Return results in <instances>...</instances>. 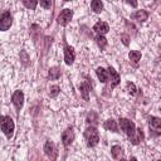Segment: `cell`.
<instances>
[{"label": "cell", "instance_id": "d4e9b609", "mask_svg": "<svg viewBox=\"0 0 161 161\" xmlns=\"http://www.w3.org/2000/svg\"><path fill=\"white\" fill-rule=\"evenodd\" d=\"M59 91H60V88H59L58 86H52V87L49 88V94H50V97H55V96H58Z\"/></svg>", "mask_w": 161, "mask_h": 161}, {"label": "cell", "instance_id": "8fae6325", "mask_svg": "<svg viewBox=\"0 0 161 161\" xmlns=\"http://www.w3.org/2000/svg\"><path fill=\"white\" fill-rule=\"evenodd\" d=\"M93 30H94L97 34H99V35H104V34H107V33H108L109 26H108V24H107V23H104V21H98V23H96V24H94Z\"/></svg>", "mask_w": 161, "mask_h": 161}, {"label": "cell", "instance_id": "44dd1931", "mask_svg": "<svg viewBox=\"0 0 161 161\" xmlns=\"http://www.w3.org/2000/svg\"><path fill=\"white\" fill-rule=\"evenodd\" d=\"M128 57H130V59H131L132 62L137 63V62L141 59V53H140L138 50H131L130 54H128Z\"/></svg>", "mask_w": 161, "mask_h": 161}, {"label": "cell", "instance_id": "ac0fdd59", "mask_svg": "<svg viewBox=\"0 0 161 161\" xmlns=\"http://www.w3.org/2000/svg\"><path fill=\"white\" fill-rule=\"evenodd\" d=\"M103 126H104L106 130L112 131V132H117V130H118V126H117V123H116L114 119H107Z\"/></svg>", "mask_w": 161, "mask_h": 161}, {"label": "cell", "instance_id": "ffe728a7", "mask_svg": "<svg viewBox=\"0 0 161 161\" xmlns=\"http://www.w3.org/2000/svg\"><path fill=\"white\" fill-rule=\"evenodd\" d=\"M91 8L94 13H101L103 10V4L101 0H92L91 3Z\"/></svg>", "mask_w": 161, "mask_h": 161}, {"label": "cell", "instance_id": "603a6c76", "mask_svg": "<svg viewBox=\"0 0 161 161\" xmlns=\"http://www.w3.org/2000/svg\"><path fill=\"white\" fill-rule=\"evenodd\" d=\"M96 40H97V44L99 45V48L101 49H104L106 48V45H107V40H106V38L103 36V35H97V38H96Z\"/></svg>", "mask_w": 161, "mask_h": 161}, {"label": "cell", "instance_id": "9a60e30c", "mask_svg": "<svg viewBox=\"0 0 161 161\" xmlns=\"http://www.w3.org/2000/svg\"><path fill=\"white\" fill-rule=\"evenodd\" d=\"M142 140H143V132H142V130H141V128H136V132L133 133V136L130 137V141H131L133 145H137V143H140Z\"/></svg>", "mask_w": 161, "mask_h": 161}, {"label": "cell", "instance_id": "ba28073f", "mask_svg": "<svg viewBox=\"0 0 161 161\" xmlns=\"http://www.w3.org/2000/svg\"><path fill=\"white\" fill-rule=\"evenodd\" d=\"M74 59H75L74 49L72 47H69L68 44H64V62H65V64H68V65L73 64Z\"/></svg>", "mask_w": 161, "mask_h": 161}, {"label": "cell", "instance_id": "30bf717a", "mask_svg": "<svg viewBox=\"0 0 161 161\" xmlns=\"http://www.w3.org/2000/svg\"><path fill=\"white\" fill-rule=\"evenodd\" d=\"M44 152H45V155H47L48 157H50V158H55L58 152H57V147H55L54 142H52V141H47L45 145H44Z\"/></svg>", "mask_w": 161, "mask_h": 161}, {"label": "cell", "instance_id": "7c38bea8", "mask_svg": "<svg viewBox=\"0 0 161 161\" xmlns=\"http://www.w3.org/2000/svg\"><path fill=\"white\" fill-rule=\"evenodd\" d=\"M107 70H108V74H109V77H111V87L113 88V87H116V86L119 83L121 77H119V74H118L112 67H109Z\"/></svg>", "mask_w": 161, "mask_h": 161}, {"label": "cell", "instance_id": "cb8c5ba5", "mask_svg": "<svg viewBox=\"0 0 161 161\" xmlns=\"http://www.w3.org/2000/svg\"><path fill=\"white\" fill-rule=\"evenodd\" d=\"M127 91H128V93H130L131 96H136V93H137V88H136V86H135L133 83H131V82L127 83Z\"/></svg>", "mask_w": 161, "mask_h": 161}, {"label": "cell", "instance_id": "4fadbf2b", "mask_svg": "<svg viewBox=\"0 0 161 161\" xmlns=\"http://www.w3.org/2000/svg\"><path fill=\"white\" fill-rule=\"evenodd\" d=\"M79 91H80V94L82 97L84 98V101H89V92H91V87L87 82H83L79 84Z\"/></svg>", "mask_w": 161, "mask_h": 161}, {"label": "cell", "instance_id": "e0dca14e", "mask_svg": "<svg viewBox=\"0 0 161 161\" xmlns=\"http://www.w3.org/2000/svg\"><path fill=\"white\" fill-rule=\"evenodd\" d=\"M111 153H112L113 158H116V160L123 158V148H122L121 146H118V145L112 146V148H111Z\"/></svg>", "mask_w": 161, "mask_h": 161}, {"label": "cell", "instance_id": "5bb4252c", "mask_svg": "<svg viewBox=\"0 0 161 161\" xmlns=\"http://www.w3.org/2000/svg\"><path fill=\"white\" fill-rule=\"evenodd\" d=\"M96 73H97V77H98V79L102 82V83H106L107 80H108V70H106L104 68H102V67H98L97 69H96Z\"/></svg>", "mask_w": 161, "mask_h": 161}, {"label": "cell", "instance_id": "7a4b0ae2", "mask_svg": "<svg viewBox=\"0 0 161 161\" xmlns=\"http://www.w3.org/2000/svg\"><path fill=\"white\" fill-rule=\"evenodd\" d=\"M14 128H15V125H14V121L9 117V116H4L1 117V131L5 133V136L8 138H10L14 133Z\"/></svg>", "mask_w": 161, "mask_h": 161}, {"label": "cell", "instance_id": "2e32d148", "mask_svg": "<svg viewBox=\"0 0 161 161\" xmlns=\"http://www.w3.org/2000/svg\"><path fill=\"white\" fill-rule=\"evenodd\" d=\"M147 18H148V13L146 10H137L136 13L132 14V19H135L137 21H145V20H147Z\"/></svg>", "mask_w": 161, "mask_h": 161}, {"label": "cell", "instance_id": "5b68a950", "mask_svg": "<svg viewBox=\"0 0 161 161\" xmlns=\"http://www.w3.org/2000/svg\"><path fill=\"white\" fill-rule=\"evenodd\" d=\"M148 127L153 136L161 135V118L158 117H150L148 119Z\"/></svg>", "mask_w": 161, "mask_h": 161}, {"label": "cell", "instance_id": "9c48e42d", "mask_svg": "<svg viewBox=\"0 0 161 161\" xmlns=\"http://www.w3.org/2000/svg\"><path fill=\"white\" fill-rule=\"evenodd\" d=\"M74 140V131L72 127H68L63 133H62V141L64 146H69Z\"/></svg>", "mask_w": 161, "mask_h": 161}, {"label": "cell", "instance_id": "484cf974", "mask_svg": "<svg viewBox=\"0 0 161 161\" xmlns=\"http://www.w3.org/2000/svg\"><path fill=\"white\" fill-rule=\"evenodd\" d=\"M39 3L44 9H49L52 5V0H39Z\"/></svg>", "mask_w": 161, "mask_h": 161}, {"label": "cell", "instance_id": "4316f807", "mask_svg": "<svg viewBox=\"0 0 161 161\" xmlns=\"http://www.w3.org/2000/svg\"><path fill=\"white\" fill-rule=\"evenodd\" d=\"M121 39H122V42H123L125 45H128V35L123 34V35H121Z\"/></svg>", "mask_w": 161, "mask_h": 161}, {"label": "cell", "instance_id": "83f0119b", "mask_svg": "<svg viewBox=\"0 0 161 161\" xmlns=\"http://www.w3.org/2000/svg\"><path fill=\"white\" fill-rule=\"evenodd\" d=\"M127 1H128L133 8H136V6H137V1H136V0H127Z\"/></svg>", "mask_w": 161, "mask_h": 161}, {"label": "cell", "instance_id": "d6986e66", "mask_svg": "<svg viewBox=\"0 0 161 161\" xmlns=\"http://www.w3.org/2000/svg\"><path fill=\"white\" fill-rule=\"evenodd\" d=\"M48 75H49V78L53 79V80L58 79V78L60 77V70H59V68H58V67H52V68L49 69V72H48Z\"/></svg>", "mask_w": 161, "mask_h": 161}, {"label": "cell", "instance_id": "7402d4cb", "mask_svg": "<svg viewBox=\"0 0 161 161\" xmlns=\"http://www.w3.org/2000/svg\"><path fill=\"white\" fill-rule=\"evenodd\" d=\"M38 1H39V0H23V4H24L28 9L34 10V9L36 8V5H38Z\"/></svg>", "mask_w": 161, "mask_h": 161}, {"label": "cell", "instance_id": "3957f363", "mask_svg": "<svg viewBox=\"0 0 161 161\" xmlns=\"http://www.w3.org/2000/svg\"><path fill=\"white\" fill-rule=\"evenodd\" d=\"M119 127L121 130L128 136V138L131 136H133V133L136 132V126L132 121L127 119V118H119Z\"/></svg>", "mask_w": 161, "mask_h": 161}, {"label": "cell", "instance_id": "8992f818", "mask_svg": "<svg viewBox=\"0 0 161 161\" xmlns=\"http://www.w3.org/2000/svg\"><path fill=\"white\" fill-rule=\"evenodd\" d=\"M11 24H13V16H11V14L9 11L3 13L1 19H0V30L6 31L11 26Z\"/></svg>", "mask_w": 161, "mask_h": 161}, {"label": "cell", "instance_id": "52a82bcc", "mask_svg": "<svg viewBox=\"0 0 161 161\" xmlns=\"http://www.w3.org/2000/svg\"><path fill=\"white\" fill-rule=\"evenodd\" d=\"M11 101H13L15 108H16L18 111H20L21 107H23V104H24V93H23V91H15V92L13 93Z\"/></svg>", "mask_w": 161, "mask_h": 161}, {"label": "cell", "instance_id": "277c9868", "mask_svg": "<svg viewBox=\"0 0 161 161\" xmlns=\"http://www.w3.org/2000/svg\"><path fill=\"white\" fill-rule=\"evenodd\" d=\"M72 18H73V10H70V9H63V10L59 13V15H58L57 21H58L59 25L65 26V25L72 20Z\"/></svg>", "mask_w": 161, "mask_h": 161}, {"label": "cell", "instance_id": "6da1fadb", "mask_svg": "<svg viewBox=\"0 0 161 161\" xmlns=\"http://www.w3.org/2000/svg\"><path fill=\"white\" fill-rule=\"evenodd\" d=\"M84 137H86V140H87V143H88V146H96L97 143H98V141H99V133H98V131H97V128L96 127H93V126H89L86 131H84Z\"/></svg>", "mask_w": 161, "mask_h": 161}]
</instances>
